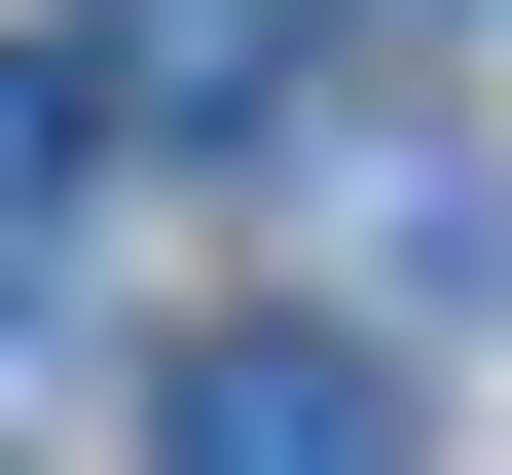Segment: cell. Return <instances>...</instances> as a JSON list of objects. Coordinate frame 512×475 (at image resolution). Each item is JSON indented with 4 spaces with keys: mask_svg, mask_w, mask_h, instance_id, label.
Returning <instances> with one entry per match:
<instances>
[{
    "mask_svg": "<svg viewBox=\"0 0 512 475\" xmlns=\"http://www.w3.org/2000/svg\"><path fill=\"white\" fill-rule=\"evenodd\" d=\"M147 475H403V366H366V329H183Z\"/></svg>",
    "mask_w": 512,
    "mask_h": 475,
    "instance_id": "cell-1",
    "label": "cell"
},
{
    "mask_svg": "<svg viewBox=\"0 0 512 475\" xmlns=\"http://www.w3.org/2000/svg\"><path fill=\"white\" fill-rule=\"evenodd\" d=\"M74 74L147 147H293V0H74Z\"/></svg>",
    "mask_w": 512,
    "mask_h": 475,
    "instance_id": "cell-2",
    "label": "cell"
},
{
    "mask_svg": "<svg viewBox=\"0 0 512 475\" xmlns=\"http://www.w3.org/2000/svg\"><path fill=\"white\" fill-rule=\"evenodd\" d=\"M74 183H110V74H74V37H0V293L74 256Z\"/></svg>",
    "mask_w": 512,
    "mask_h": 475,
    "instance_id": "cell-3",
    "label": "cell"
}]
</instances>
